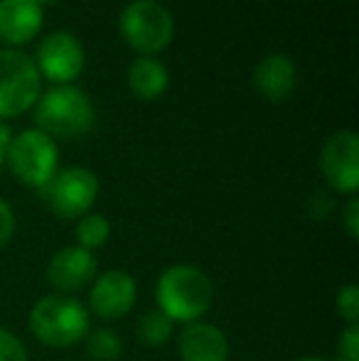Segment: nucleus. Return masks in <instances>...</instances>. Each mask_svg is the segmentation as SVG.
I'll return each mask as SVG.
<instances>
[{"instance_id": "7", "label": "nucleus", "mask_w": 359, "mask_h": 361, "mask_svg": "<svg viewBox=\"0 0 359 361\" xmlns=\"http://www.w3.org/2000/svg\"><path fill=\"white\" fill-rule=\"evenodd\" d=\"M44 197L59 219H82L99 200V177L87 167H64L44 187Z\"/></svg>"}, {"instance_id": "2", "label": "nucleus", "mask_w": 359, "mask_h": 361, "mask_svg": "<svg viewBox=\"0 0 359 361\" xmlns=\"http://www.w3.org/2000/svg\"><path fill=\"white\" fill-rule=\"evenodd\" d=\"M89 310L72 295H44L30 310V329L42 344L67 349L89 334Z\"/></svg>"}, {"instance_id": "10", "label": "nucleus", "mask_w": 359, "mask_h": 361, "mask_svg": "<svg viewBox=\"0 0 359 361\" xmlns=\"http://www.w3.org/2000/svg\"><path fill=\"white\" fill-rule=\"evenodd\" d=\"M138 300L135 278L126 271H104L94 278L89 290V310L101 319H121Z\"/></svg>"}, {"instance_id": "16", "label": "nucleus", "mask_w": 359, "mask_h": 361, "mask_svg": "<svg viewBox=\"0 0 359 361\" xmlns=\"http://www.w3.org/2000/svg\"><path fill=\"white\" fill-rule=\"evenodd\" d=\"M135 334H138L140 344H145V347H163L175 337V322L155 307L138 319Z\"/></svg>"}, {"instance_id": "22", "label": "nucleus", "mask_w": 359, "mask_h": 361, "mask_svg": "<svg viewBox=\"0 0 359 361\" xmlns=\"http://www.w3.org/2000/svg\"><path fill=\"white\" fill-rule=\"evenodd\" d=\"M15 233V212L8 202L0 197V248L8 246Z\"/></svg>"}, {"instance_id": "12", "label": "nucleus", "mask_w": 359, "mask_h": 361, "mask_svg": "<svg viewBox=\"0 0 359 361\" xmlns=\"http://www.w3.org/2000/svg\"><path fill=\"white\" fill-rule=\"evenodd\" d=\"M178 354L182 361H226L229 339L224 329L212 322H187L178 334Z\"/></svg>"}, {"instance_id": "25", "label": "nucleus", "mask_w": 359, "mask_h": 361, "mask_svg": "<svg viewBox=\"0 0 359 361\" xmlns=\"http://www.w3.org/2000/svg\"><path fill=\"white\" fill-rule=\"evenodd\" d=\"M296 361H325V359H320V357H300V359H296Z\"/></svg>"}, {"instance_id": "1", "label": "nucleus", "mask_w": 359, "mask_h": 361, "mask_svg": "<svg viewBox=\"0 0 359 361\" xmlns=\"http://www.w3.org/2000/svg\"><path fill=\"white\" fill-rule=\"evenodd\" d=\"M214 286L202 268L192 263L170 266L155 283V302L173 322H197L209 310Z\"/></svg>"}, {"instance_id": "19", "label": "nucleus", "mask_w": 359, "mask_h": 361, "mask_svg": "<svg viewBox=\"0 0 359 361\" xmlns=\"http://www.w3.org/2000/svg\"><path fill=\"white\" fill-rule=\"evenodd\" d=\"M337 312L347 324H357L359 319V288L355 283L345 286L337 293Z\"/></svg>"}, {"instance_id": "20", "label": "nucleus", "mask_w": 359, "mask_h": 361, "mask_svg": "<svg viewBox=\"0 0 359 361\" xmlns=\"http://www.w3.org/2000/svg\"><path fill=\"white\" fill-rule=\"evenodd\" d=\"M0 361H28V349L10 329L0 327Z\"/></svg>"}, {"instance_id": "21", "label": "nucleus", "mask_w": 359, "mask_h": 361, "mask_svg": "<svg viewBox=\"0 0 359 361\" xmlns=\"http://www.w3.org/2000/svg\"><path fill=\"white\" fill-rule=\"evenodd\" d=\"M340 361H359V327L347 324L340 337Z\"/></svg>"}, {"instance_id": "6", "label": "nucleus", "mask_w": 359, "mask_h": 361, "mask_svg": "<svg viewBox=\"0 0 359 361\" xmlns=\"http://www.w3.org/2000/svg\"><path fill=\"white\" fill-rule=\"evenodd\" d=\"M42 76L35 59L20 49H0V121L18 118L37 104Z\"/></svg>"}, {"instance_id": "24", "label": "nucleus", "mask_w": 359, "mask_h": 361, "mask_svg": "<svg viewBox=\"0 0 359 361\" xmlns=\"http://www.w3.org/2000/svg\"><path fill=\"white\" fill-rule=\"evenodd\" d=\"M10 143H13V130H10V126L5 123V121H0V167L8 160Z\"/></svg>"}, {"instance_id": "26", "label": "nucleus", "mask_w": 359, "mask_h": 361, "mask_svg": "<svg viewBox=\"0 0 359 361\" xmlns=\"http://www.w3.org/2000/svg\"><path fill=\"white\" fill-rule=\"evenodd\" d=\"M32 3H37V5H39V8H44V5L54 3V0H32Z\"/></svg>"}, {"instance_id": "23", "label": "nucleus", "mask_w": 359, "mask_h": 361, "mask_svg": "<svg viewBox=\"0 0 359 361\" xmlns=\"http://www.w3.org/2000/svg\"><path fill=\"white\" fill-rule=\"evenodd\" d=\"M342 221H345V228L350 233V238H359V200L357 197H350L345 212H342Z\"/></svg>"}, {"instance_id": "17", "label": "nucleus", "mask_w": 359, "mask_h": 361, "mask_svg": "<svg viewBox=\"0 0 359 361\" xmlns=\"http://www.w3.org/2000/svg\"><path fill=\"white\" fill-rule=\"evenodd\" d=\"M74 236H77V246H82L94 253L96 248H101L106 241H109L111 221L104 214H84L82 219H77Z\"/></svg>"}, {"instance_id": "18", "label": "nucleus", "mask_w": 359, "mask_h": 361, "mask_svg": "<svg viewBox=\"0 0 359 361\" xmlns=\"http://www.w3.org/2000/svg\"><path fill=\"white\" fill-rule=\"evenodd\" d=\"M87 352L94 361H116L123 352V344H121V337L109 327H101L89 332L87 337Z\"/></svg>"}, {"instance_id": "14", "label": "nucleus", "mask_w": 359, "mask_h": 361, "mask_svg": "<svg viewBox=\"0 0 359 361\" xmlns=\"http://www.w3.org/2000/svg\"><path fill=\"white\" fill-rule=\"evenodd\" d=\"M254 86L264 99L286 101L298 86V69L286 54H269L254 69Z\"/></svg>"}, {"instance_id": "8", "label": "nucleus", "mask_w": 359, "mask_h": 361, "mask_svg": "<svg viewBox=\"0 0 359 361\" xmlns=\"http://www.w3.org/2000/svg\"><path fill=\"white\" fill-rule=\"evenodd\" d=\"M325 182L340 195L355 197L359 190V138L355 130H337L320 152Z\"/></svg>"}, {"instance_id": "15", "label": "nucleus", "mask_w": 359, "mask_h": 361, "mask_svg": "<svg viewBox=\"0 0 359 361\" xmlns=\"http://www.w3.org/2000/svg\"><path fill=\"white\" fill-rule=\"evenodd\" d=\"M170 74L160 59L155 57H138L128 67V89L133 91L135 99L153 101L168 91Z\"/></svg>"}, {"instance_id": "11", "label": "nucleus", "mask_w": 359, "mask_h": 361, "mask_svg": "<svg viewBox=\"0 0 359 361\" xmlns=\"http://www.w3.org/2000/svg\"><path fill=\"white\" fill-rule=\"evenodd\" d=\"M99 276V263L91 251L82 246H64L49 258L47 263V281L59 293H77L87 288Z\"/></svg>"}, {"instance_id": "13", "label": "nucleus", "mask_w": 359, "mask_h": 361, "mask_svg": "<svg viewBox=\"0 0 359 361\" xmlns=\"http://www.w3.org/2000/svg\"><path fill=\"white\" fill-rule=\"evenodd\" d=\"M42 23V8L32 0H0V42L13 47L32 42Z\"/></svg>"}, {"instance_id": "9", "label": "nucleus", "mask_w": 359, "mask_h": 361, "mask_svg": "<svg viewBox=\"0 0 359 361\" xmlns=\"http://www.w3.org/2000/svg\"><path fill=\"white\" fill-rule=\"evenodd\" d=\"M39 76L57 86L72 84L84 69V47L72 32H52L44 37L35 59Z\"/></svg>"}, {"instance_id": "4", "label": "nucleus", "mask_w": 359, "mask_h": 361, "mask_svg": "<svg viewBox=\"0 0 359 361\" xmlns=\"http://www.w3.org/2000/svg\"><path fill=\"white\" fill-rule=\"evenodd\" d=\"M118 27L123 39L140 52V57H153L173 42L175 20L158 0H133L121 13Z\"/></svg>"}, {"instance_id": "5", "label": "nucleus", "mask_w": 359, "mask_h": 361, "mask_svg": "<svg viewBox=\"0 0 359 361\" xmlns=\"http://www.w3.org/2000/svg\"><path fill=\"white\" fill-rule=\"evenodd\" d=\"M5 165L10 167L18 182L32 190H42L59 172V150L54 138L37 128L23 130L13 135Z\"/></svg>"}, {"instance_id": "3", "label": "nucleus", "mask_w": 359, "mask_h": 361, "mask_svg": "<svg viewBox=\"0 0 359 361\" xmlns=\"http://www.w3.org/2000/svg\"><path fill=\"white\" fill-rule=\"evenodd\" d=\"M96 121L94 104L82 89L72 84L54 86L39 94L35 104V123L37 130L49 138H79L87 135Z\"/></svg>"}]
</instances>
